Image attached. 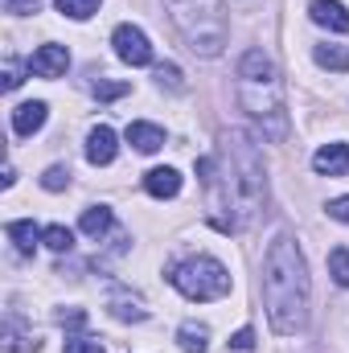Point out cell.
<instances>
[{
	"mask_svg": "<svg viewBox=\"0 0 349 353\" xmlns=\"http://www.w3.org/2000/svg\"><path fill=\"white\" fill-rule=\"evenodd\" d=\"M308 263L296 247V239L283 230L275 234V243L263 255V304H267V321L279 337H296L308 325Z\"/></svg>",
	"mask_w": 349,
	"mask_h": 353,
	"instance_id": "obj_1",
	"label": "cell"
},
{
	"mask_svg": "<svg viewBox=\"0 0 349 353\" xmlns=\"http://www.w3.org/2000/svg\"><path fill=\"white\" fill-rule=\"evenodd\" d=\"M222 165H226V197L214 214L218 230H239V226H255L267 205V173H263L259 148L243 136V132H226L222 136Z\"/></svg>",
	"mask_w": 349,
	"mask_h": 353,
	"instance_id": "obj_2",
	"label": "cell"
},
{
	"mask_svg": "<svg viewBox=\"0 0 349 353\" xmlns=\"http://www.w3.org/2000/svg\"><path fill=\"white\" fill-rule=\"evenodd\" d=\"M239 103L251 115V123L259 128L263 140L271 144L288 140L292 123H288V103H283V79L263 50H247L239 62Z\"/></svg>",
	"mask_w": 349,
	"mask_h": 353,
	"instance_id": "obj_3",
	"label": "cell"
},
{
	"mask_svg": "<svg viewBox=\"0 0 349 353\" xmlns=\"http://www.w3.org/2000/svg\"><path fill=\"white\" fill-rule=\"evenodd\" d=\"M169 21L177 33L185 37V46L197 58H218L226 37H230V21H226V0H165Z\"/></svg>",
	"mask_w": 349,
	"mask_h": 353,
	"instance_id": "obj_4",
	"label": "cell"
},
{
	"mask_svg": "<svg viewBox=\"0 0 349 353\" xmlns=\"http://www.w3.org/2000/svg\"><path fill=\"white\" fill-rule=\"evenodd\" d=\"M169 283H173L185 300H197V304H206V300H222V296L230 292V275H226V267L218 263V259H210V255L181 259V263L169 271Z\"/></svg>",
	"mask_w": 349,
	"mask_h": 353,
	"instance_id": "obj_5",
	"label": "cell"
},
{
	"mask_svg": "<svg viewBox=\"0 0 349 353\" xmlns=\"http://www.w3.org/2000/svg\"><path fill=\"white\" fill-rule=\"evenodd\" d=\"M111 46H115V58L128 62V66H148L152 62V46H148L144 29H136V25H119L111 33Z\"/></svg>",
	"mask_w": 349,
	"mask_h": 353,
	"instance_id": "obj_6",
	"label": "cell"
},
{
	"mask_svg": "<svg viewBox=\"0 0 349 353\" xmlns=\"http://www.w3.org/2000/svg\"><path fill=\"white\" fill-rule=\"evenodd\" d=\"M66 66H70V50L66 46H41L29 58V74H37V79H58V74H66Z\"/></svg>",
	"mask_w": 349,
	"mask_h": 353,
	"instance_id": "obj_7",
	"label": "cell"
},
{
	"mask_svg": "<svg viewBox=\"0 0 349 353\" xmlns=\"http://www.w3.org/2000/svg\"><path fill=\"white\" fill-rule=\"evenodd\" d=\"M107 312H111L115 321H123V325H140V321H148L144 300H140L136 292H128V288H115V292L107 296Z\"/></svg>",
	"mask_w": 349,
	"mask_h": 353,
	"instance_id": "obj_8",
	"label": "cell"
},
{
	"mask_svg": "<svg viewBox=\"0 0 349 353\" xmlns=\"http://www.w3.org/2000/svg\"><path fill=\"white\" fill-rule=\"evenodd\" d=\"M115 152H119L115 132H111L107 123L90 128V136H87V161H90V165H111V161H115Z\"/></svg>",
	"mask_w": 349,
	"mask_h": 353,
	"instance_id": "obj_9",
	"label": "cell"
},
{
	"mask_svg": "<svg viewBox=\"0 0 349 353\" xmlns=\"http://www.w3.org/2000/svg\"><path fill=\"white\" fill-rule=\"evenodd\" d=\"M312 169L321 176H346L349 173V144H325V148H317Z\"/></svg>",
	"mask_w": 349,
	"mask_h": 353,
	"instance_id": "obj_10",
	"label": "cell"
},
{
	"mask_svg": "<svg viewBox=\"0 0 349 353\" xmlns=\"http://www.w3.org/2000/svg\"><path fill=\"white\" fill-rule=\"evenodd\" d=\"M46 115H50V107H46L41 99L21 103V107L12 111V132H17V136H33V132H41V128H46Z\"/></svg>",
	"mask_w": 349,
	"mask_h": 353,
	"instance_id": "obj_11",
	"label": "cell"
},
{
	"mask_svg": "<svg viewBox=\"0 0 349 353\" xmlns=\"http://www.w3.org/2000/svg\"><path fill=\"white\" fill-rule=\"evenodd\" d=\"M308 12H312L317 25H325L333 33H349V8L346 4H337V0H312Z\"/></svg>",
	"mask_w": 349,
	"mask_h": 353,
	"instance_id": "obj_12",
	"label": "cell"
},
{
	"mask_svg": "<svg viewBox=\"0 0 349 353\" xmlns=\"http://www.w3.org/2000/svg\"><path fill=\"white\" fill-rule=\"evenodd\" d=\"M128 144H132L136 152H161V148H165V132H161L157 123L136 119V123H128Z\"/></svg>",
	"mask_w": 349,
	"mask_h": 353,
	"instance_id": "obj_13",
	"label": "cell"
},
{
	"mask_svg": "<svg viewBox=\"0 0 349 353\" xmlns=\"http://www.w3.org/2000/svg\"><path fill=\"white\" fill-rule=\"evenodd\" d=\"M4 230H8V239H12V247H17L21 255H33L37 243H46V230H37L29 218H17V222H8Z\"/></svg>",
	"mask_w": 349,
	"mask_h": 353,
	"instance_id": "obj_14",
	"label": "cell"
},
{
	"mask_svg": "<svg viewBox=\"0 0 349 353\" xmlns=\"http://www.w3.org/2000/svg\"><path fill=\"white\" fill-rule=\"evenodd\" d=\"M144 189L152 197H177L181 193V173L177 169H152V173L144 176Z\"/></svg>",
	"mask_w": 349,
	"mask_h": 353,
	"instance_id": "obj_15",
	"label": "cell"
},
{
	"mask_svg": "<svg viewBox=\"0 0 349 353\" xmlns=\"http://www.w3.org/2000/svg\"><path fill=\"white\" fill-rule=\"evenodd\" d=\"M177 345H181L185 353H206V345H210V329L197 325V321H185V325L177 329Z\"/></svg>",
	"mask_w": 349,
	"mask_h": 353,
	"instance_id": "obj_16",
	"label": "cell"
},
{
	"mask_svg": "<svg viewBox=\"0 0 349 353\" xmlns=\"http://www.w3.org/2000/svg\"><path fill=\"white\" fill-rule=\"evenodd\" d=\"M312 58H317V66H325V70H337V74H346V70H349V50H346V46L325 41V46H317V50H312Z\"/></svg>",
	"mask_w": 349,
	"mask_h": 353,
	"instance_id": "obj_17",
	"label": "cell"
},
{
	"mask_svg": "<svg viewBox=\"0 0 349 353\" xmlns=\"http://www.w3.org/2000/svg\"><path fill=\"white\" fill-rule=\"evenodd\" d=\"M111 222H115V218H111L107 205H90V210H83V222H79V226H83L87 239H103V234L111 230Z\"/></svg>",
	"mask_w": 349,
	"mask_h": 353,
	"instance_id": "obj_18",
	"label": "cell"
},
{
	"mask_svg": "<svg viewBox=\"0 0 349 353\" xmlns=\"http://www.w3.org/2000/svg\"><path fill=\"white\" fill-rule=\"evenodd\" d=\"M4 350H8V353L37 350V337H33V333H25L17 316H8V321H4Z\"/></svg>",
	"mask_w": 349,
	"mask_h": 353,
	"instance_id": "obj_19",
	"label": "cell"
},
{
	"mask_svg": "<svg viewBox=\"0 0 349 353\" xmlns=\"http://www.w3.org/2000/svg\"><path fill=\"white\" fill-rule=\"evenodd\" d=\"M329 275L337 288H349V247H333L329 251Z\"/></svg>",
	"mask_w": 349,
	"mask_h": 353,
	"instance_id": "obj_20",
	"label": "cell"
},
{
	"mask_svg": "<svg viewBox=\"0 0 349 353\" xmlns=\"http://www.w3.org/2000/svg\"><path fill=\"white\" fill-rule=\"evenodd\" d=\"M58 4V12L62 17H70V21H87L99 12V0H54Z\"/></svg>",
	"mask_w": 349,
	"mask_h": 353,
	"instance_id": "obj_21",
	"label": "cell"
},
{
	"mask_svg": "<svg viewBox=\"0 0 349 353\" xmlns=\"http://www.w3.org/2000/svg\"><path fill=\"white\" fill-rule=\"evenodd\" d=\"M46 247L58 251V255H66V251L74 247V234H70L66 226H46Z\"/></svg>",
	"mask_w": 349,
	"mask_h": 353,
	"instance_id": "obj_22",
	"label": "cell"
},
{
	"mask_svg": "<svg viewBox=\"0 0 349 353\" xmlns=\"http://www.w3.org/2000/svg\"><path fill=\"white\" fill-rule=\"evenodd\" d=\"M132 90V83H107V79H99L94 87H90V94L99 99V103H111V99H123Z\"/></svg>",
	"mask_w": 349,
	"mask_h": 353,
	"instance_id": "obj_23",
	"label": "cell"
},
{
	"mask_svg": "<svg viewBox=\"0 0 349 353\" xmlns=\"http://www.w3.org/2000/svg\"><path fill=\"white\" fill-rule=\"evenodd\" d=\"M157 83L169 87V90H185V79H181V70H177L173 62H161L157 66Z\"/></svg>",
	"mask_w": 349,
	"mask_h": 353,
	"instance_id": "obj_24",
	"label": "cell"
},
{
	"mask_svg": "<svg viewBox=\"0 0 349 353\" xmlns=\"http://www.w3.org/2000/svg\"><path fill=\"white\" fill-rule=\"evenodd\" d=\"M41 185H46L50 193H58V189H66V185H70V169H62V165H54V169H46V176H41Z\"/></svg>",
	"mask_w": 349,
	"mask_h": 353,
	"instance_id": "obj_25",
	"label": "cell"
},
{
	"mask_svg": "<svg viewBox=\"0 0 349 353\" xmlns=\"http://www.w3.org/2000/svg\"><path fill=\"white\" fill-rule=\"evenodd\" d=\"M25 83V66L17 58H4V90H17Z\"/></svg>",
	"mask_w": 349,
	"mask_h": 353,
	"instance_id": "obj_26",
	"label": "cell"
},
{
	"mask_svg": "<svg viewBox=\"0 0 349 353\" xmlns=\"http://www.w3.org/2000/svg\"><path fill=\"white\" fill-rule=\"evenodd\" d=\"M62 353H103V345L94 337H66V350Z\"/></svg>",
	"mask_w": 349,
	"mask_h": 353,
	"instance_id": "obj_27",
	"label": "cell"
},
{
	"mask_svg": "<svg viewBox=\"0 0 349 353\" xmlns=\"http://www.w3.org/2000/svg\"><path fill=\"white\" fill-rule=\"evenodd\" d=\"M37 8H41V0H4V12H12V17H29Z\"/></svg>",
	"mask_w": 349,
	"mask_h": 353,
	"instance_id": "obj_28",
	"label": "cell"
},
{
	"mask_svg": "<svg viewBox=\"0 0 349 353\" xmlns=\"http://www.w3.org/2000/svg\"><path fill=\"white\" fill-rule=\"evenodd\" d=\"M230 350H239V353L255 350V329H239V333L230 337Z\"/></svg>",
	"mask_w": 349,
	"mask_h": 353,
	"instance_id": "obj_29",
	"label": "cell"
},
{
	"mask_svg": "<svg viewBox=\"0 0 349 353\" xmlns=\"http://www.w3.org/2000/svg\"><path fill=\"white\" fill-rule=\"evenodd\" d=\"M325 210H329V218H337V222H349V197H333Z\"/></svg>",
	"mask_w": 349,
	"mask_h": 353,
	"instance_id": "obj_30",
	"label": "cell"
},
{
	"mask_svg": "<svg viewBox=\"0 0 349 353\" xmlns=\"http://www.w3.org/2000/svg\"><path fill=\"white\" fill-rule=\"evenodd\" d=\"M58 321L70 325V329H83V325H87V312H83V308H70V312H58Z\"/></svg>",
	"mask_w": 349,
	"mask_h": 353,
	"instance_id": "obj_31",
	"label": "cell"
}]
</instances>
